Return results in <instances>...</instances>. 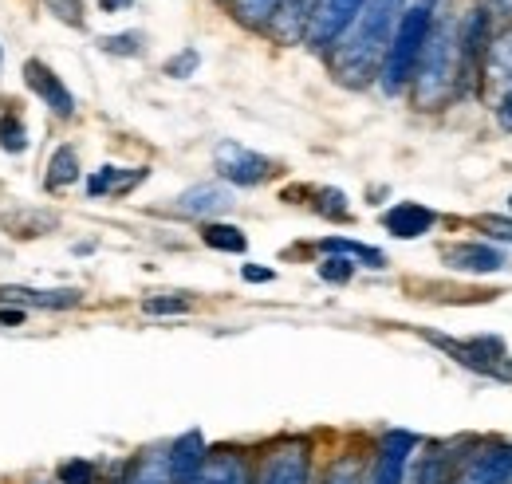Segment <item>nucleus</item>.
<instances>
[{
    "label": "nucleus",
    "instance_id": "nucleus-36",
    "mask_svg": "<svg viewBox=\"0 0 512 484\" xmlns=\"http://www.w3.org/2000/svg\"><path fill=\"white\" fill-rule=\"evenodd\" d=\"M193 303L186 296H150V300H142V311L146 315H186Z\"/></svg>",
    "mask_w": 512,
    "mask_h": 484
},
{
    "label": "nucleus",
    "instance_id": "nucleus-11",
    "mask_svg": "<svg viewBox=\"0 0 512 484\" xmlns=\"http://www.w3.org/2000/svg\"><path fill=\"white\" fill-rule=\"evenodd\" d=\"M469 484H512V445L509 441H473L469 457L461 461Z\"/></svg>",
    "mask_w": 512,
    "mask_h": 484
},
{
    "label": "nucleus",
    "instance_id": "nucleus-17",
    "mask_svg": "<svg viewBox=\"0 0 512 484\" xmlns=\"http://www.w3.org/2000/svg\"><path fill=\"white\" fill-rule=\"evenodd\" d=\"M438 213L422 201H394L383 213V229L394 237V241H422L426 233L438 229Z\"/></svg>",
    "mask_w": 512,
    "mask_h": 484
},
{
    "label": "nucleus",
    "instance_id": "nucleus-30",
    "mask_svg": "<svg viewBox=\"0 0 512 484\" xmlns=\"http://www.w3.org/2000/svg\"><path fill=\"white\" fill-rule=\"evenodd\" d=\"M56 484H103L99 481V465L87 457H67L56 465Z\"/></svg>",
    "mask_w": 512,
    "mask_h": 484
},
{
    "label": "nucleus",
    "instance_id": "nucleus-40",
    "mask_svg": "<svg viewBox=\"0 0 512 484\" xmlns=\"http://www.w3.org/2000/svg\"><path fill=\"white\" fill-rule=\"evenodd\" d=\"M0 63H4V48H0Z\"/></svg>",
    "mask_w": 512,
    "mask_h": 484
},
{
    "label": "nucleus",
    "instance_id": "nucleus-16",
    "mask_svg": "<svg viewBox=\"0 0 512 484\" xmlns=\"http://www.w3.org/2000/svg\"><path fill=\"white\" fill-rule=\"evenodd\" d=\"M209 457V441L201 429H186L166 445V469H170V484H193L201 465Z\"/></svg>",
    "mask_w": 512,
    "mask_h": 484
},
{
    "label": "nucleus",
    "instance_id": "nucleus-5",
    "mask_svg": "<svg viewBox=\"0 0 512 484\" xmlns=\"http://www.w3.org/2000/svg\"><path fill=\"white\" fill-rule=\"evenodd\" d=\"M253 484H316L312 437H280L253 465Z\"/></svg>",
    "mask_w": 512,
    "mask_h": 484
},
{
    "label": "nucleus",
    "instance_id": "nucleus-39",
    "mask_svg": "<svg viewBox=\"0 0 512 484\" xmlns=\"http://www.w3.org/2000/svg\"><path fill=\"white\" fill-rule=\"evenodd\" d=\"M127 8H134V0H99V12H107V16L127 12Z\"/></svg>",
    "mask_w": 512,
    "mask_h": 484
},
{
    "label": "nucleus",
    "instance_id": "nucleus-18",
    "mask_svg": "<svg viewBox=\"0 0 512 484\" xmlns=\"http://www.w3.org/2000/svg\"><path fill=\"white\" fill-rule=\"evenodd\" d=\"M150 178V166H99L87 178V197H107V201H123L138 185Z\"/></svg>",
    "mask_w": 512,
    "mask_h": 484
},
{
    "label": "nucleus",
    "instance_id": "nucleus-26",
    "mask_svg": "<svg viewBox=\"0 0 512 484\" xmlns=\"http://www.w3.org/2000/svg\"><path fill=\"white\" fill-rule=\"evenodd\" d=\"M28 146H32V138H28V122L20 111H0V150L4 154H12V158H20V154H28Z\"/></svg>",
    "mask_w": 512,
    "mask_h": 484
},
{
    "label": "nucleus",
    "instance_id": "nucleus-13",
    "mask_svg": "<svg viewBox=\"0 0 512 484\" xmlns=\"http://www.w3.org/2000/svg\"><path fill=\"white\" fill-rule=\"evenodd\" d=\"M24 83H28V91L56 115V119H75V95L67 91V83L48 67L44 60H24Z\"/></svg>",
    "mask_w": 512,
    "mask_h": 484
},
{
    "label": "nucleus",
    "instance_id": "nucleus-1",
    "mask_svg": "<svg viewBox=\"0 0 512 484\" xmlns=\"http://www.w3.org/2000/svg\"><path fill=\"white\" fill-rule=\"evenodd\" d=\"M406 12V0H367L363 12L347 24V32L323 52L331 75L359 91V87H371L379 83V71L390 52V40L398 32V20Z\"/></svg>",
    "mask_w": 512,
    "mask_h": 484
},
{
    "label": "nucleus",
    "instance_id": "nucleus-27",
    "mask_svg": "<svg viewBox=\"0 0 512 484\" xmlns=\"http://www.w3.org/2000/svg\"><path fill=\"white\" fill-rule=\"evenodd\" d=\"M312 209L327 217V221H335V225H347L351 221V201H347V193L343 189H335V185H320V189H312Z\"/></svg>",
    "mask_w": 512,
    "mask_h": 484
},
{
    "label": "nucleus",
    "instance_id": "nucleus-12",
    "mask_svg": "<svg viewBox=\"0 0 512 484\" xmlns=\"http://www.w3.org/2000/svg\"><path fill=\"white\" fill-rule=\"evenodd\" d=\"M363 4H367V0H320V4H316V16H312V24H308L304 44L316 48V52H327V48L347 32V24L363 12Z\"/></svg>",
    "mask_w": 512,
    "mask_h": 484
},
{
    "label": "nucleus",
    "instance_id": "nucleus-6",
    "mask_svg": "<svg viewBox=\"0 0 512 484\" xmlns=\"http://www.w3.org/2000/svg\"><path fill=\"white\" fill-rule=\"evenodd\" d=\"M481 95L501 130L512 134V28L497 32L481 67Z\"/></svg>",
    "mask_w": 512,
    "mask_h": 484
},
{
    "label": "nucleus",
    "instance_id": "nucleus-21",
    "mask_svg": "<svg viewBox=\"0 0 512 484\" xmlns=\"http://www.w3.org/2000/svg\"><path fill=\"white\" fill-rule=\"evenodd\" d=\"M115 484H170L166 445H162V449H142V453H134L127 465H123V473H119Z\"/></svg>",
    "mask_w": 512,
    "mask_h": 484
},
{
    "label": "nucleus",
    "instance_id": "nucleus-25",
    "mask_svg": "<svg viewBox=\"0 0 512 484\" xmlns=\"http://www.w3.org/2000/svg\"><path fill=\"white\" fill-rule=\"evenodd\" d=\"M320 484H367V461H363V453H355V449L335 453L327 461V469H323Z\"/></svg>",
    "mask_w": 512,
    "mask_h": 484
},
{
    "label": "nucleus",
    "instance_id": "nucleus-34",
    "mask_svg": "<svg viewBox=\"0 0 512 484\" xmlns=\"http://www.w3.org/2000/svg\"><path fill=\"white\" fill-rule=\"evenodd\" d=\"M44 8L67 24V28H83L87 24V12H83V0H44Z\"/></svg>",
    "mask_w": 512,
    "mask_h": 484
},
{
    "label": "nucleus",
    "instance_id": "nucleus-2",
    "mask_svg": "<svg viewBox=\"0 0 512 484\" xmlns=\"http://www.w3.org/2000/svg\"><path fill=\"white\" fill-rule=\"evenodd\" d=\"M469 95H477V83L461 56L457 24L434 20V32L426 40V52H422L414 83H410V99L418 111H446L449 103L469 99Z\"/></svg>",
    "mask_w": 512,
    "mask_h": 484
},
{
    "label": "nucleus",
    "instance_id": "nucleus-31",
    "mask_svg": "<svg viewBox=\"0 0 512 484\" xmlns=\"http://www.w3.org/2000/svg\"><path fill=\"white\" fill-rule=\"evenodd\" d=\"M477 229L501 248H512V217L509 213H481L477 217Z\"/></svg>",
    "mask_w": 512,
    "mask_h": 484
},
{
    "label": "nucleus",
    "instance_id": "nucleus-23",
    "mask_svg": "<svg viewBox=\"0 0 512 484\" xmlns=\"http://www.w3.org/2000/svg\"><path fill=\"white\" fill-rule=\"evenodd\" d=\"M320 252L323 256H347V260H355V264H363V268H375V272H383L386 268L383 248L363 244V241H351V237H323Z\"/></svg>",
    "mask_w": 512,
    "mask_h": 484
},
{
    "label": "nucleus",
    "instance_id": "nucleus-35",
    "mask_svg": "<svg viewBox=\"0 0 512 484\" xmlns=\"http://www.w3.org/2000/svg\"><path fill=\"white\" fill-rule=\"evenodd\" d=\"M477 8L493 24V32H509L512 28V0H477Z\"/></svg>",
    "mask_w": 512,
    "mask_h": 484
},
{
    "label": "nucleus",
    "instance_id": "nucleus-4",
    "mask_svg": "<svg viewBox=\"0 0 512 484\" xmlns=\"http://www.w3.org/2000/svg\"><path fill=\"white\" fill-rule=\"evenodd\" d=\"M418 335L426 343H434L438 351H446L457 366L512 386V351L505 347L501 335H473V339H449V335H434V331H418Z\"/></svg>",
    "mask_w": 512,
    "mask_h": 484
},
{
    "label": "nucleus",
    "instance_id": "nucleus-3",
    "mask_svg": "<svg viewBox=\"0 0 512 484\" xmlns=\"http://www.w3.org/2000/svg\"><path fill=\"white\" fill-rule=\"evenodd\" d=\"M430 32H434V12L422 8V4H406L402 20H398V32H394V40H390V52H386V60H383V71H379L383 95H402V91H410Z\"/></svg>",
    "mask_w": 512,
    "mask_h": 484
},
{
    "label": "nucleus",
    "instance_id": "nucleus-41",
    "mask_svg": "<svg viewBox=\"0 0 512 484\" xmlns=\"http://www.w3.org/2000/svg\"><path fill=\"white\" fill-rule=\"evenodd\" d=\"M509 209H512V197H509Z\"/></svg>",
    "mask_w": 512,
    "mask_h": 484
},
{
    "label": "nucleus",
    "instance_id": "nucleus-24",
    "mask_svg": "<svg viewBox=\"0 0 512 484\" xmlns=\"http://www.w3.org/2000/svg\"><path fill=\"white\" fill-rule=\"evenodd\" d=\"M201 244L213 252H229V256H245L249 252V237L245 229L229 225V221H205L201 225Z\"/></svg>",
    "mask_w": 512,
    "mask_h": 484
},
{
    "label": "nucleus",
    "instance_id": "nucleus-20",
    "mask_svg": "<svg viewBox=\"0 0 512 484\" xmlns=\"http://www.w3.org/2000/svg\"><path fill=\"white\" fill-rule=\"evenodd\" d=\"M316 4H320V0H284V4L276 8V16L268 20L272 40H280V44H300V40L308 36V24H312V16H316Z\"/></svg>",
    "mask_w": 512,
    "mask_h": 484
},
{
    "label": "nucleus",
    "instance_id": "nucleus-33",
    "mask_svg": "<svg viewBox=\"0 0 512 484\" xmlns=\"http://www.w3.org/2000/svg\"><path fill=\"white\" fill-rule=\"evenodd\" d=\"M197 67H201V52L197 48H182V52H174L170 60L162 63V71L170 79H190V75H197Z\"/></svg>",
    "mask_w": 512,
    "mask_h": 484
},
{
    "label": "nucleus",
    "instance_id": "nucleus-32",
    "mask_svg": "<svg viewBox=\"0 0 512 484\" xmlns=\"http://www.w3.org/2000/svg\"><path fill=\"white\" fill-rule=\"evenodd\" d=\"M355 260H347V256H323L320 268H316V276H320L323 284H351V276H355Z\"/></svg>",
    "mask_w": 512,
    "mask_h": 484
},
{
    "label": "nucleus",
    "instance_id": "nucleus-10",
    "mask_svg": "<svg viewBox=\"0 0 512 484\" xmlns=\"http://www.w3.org/2000/svg\"><path fill=\"white\" fill-rule=\"evenodd\" d=\"M469 449H473V441H461V437L426 445L410 465V484H453Z\"/></svg>",
    "mask_w": 512,
    "mask_h": 484
},
{
    "label": "nucleus",
    "instance_id": "nucleus-38",
    "mask_svg": "<svg viewBox=\"0 0 512 484\" xmlns=\"http://www.w3.org/2000/svg\"><path fill=\"white\" fill-rule=\"evenodd\" d=\"M24 319H28V311H24V307H12V303H4V307H0V327H20Z\"/></svg>",
    "mask_w": 512,
    "mask_h": 484
},
{
    "label": "nucleus",
    "instance_id": "nucleus-28",
    "mask_svg": "<svg viewBox=\"0 0 512 484\" xmlns=\"http://www.w3.org/2000/svg\"><path fill=\"white\" fill-rule=\"evenodd\" d=\"M280 4H284V0H229L233 16H237L245 28H268V20L276 16Z\"/></svg>",
    "mask_w": 512,
    "mask_h": 484
},
{
    "label": "nucleus",
    "instance_id": "nucleus-8",
    "mask_svg": "<svg viewBox=\"0 0 512 484\" xmlns=\"http://www.w3.org/2000/svg\"><path fill=\"white\" fill-rule=\"evenodd\" d=\"M418 449H422V437L414 429H386L375 441L367 484H410V465H414Z\"/></svg>",
    "mask_w": 512,
    "mask_h": 484
},
{
    "label": "nucleus",
    "instance_id": "nucleus-19",
    "mask_svg": "<svg viewBox=\"0 0 512 484\" xmlns=\"http://www.w3.org/2000/svg\"><path fill=\"white\" fill-rule=\"evenodd\" d=\"M0 303H12V307H44V311H67V307H79L83 292L79 288H24V284H4L0 288Z\"/></svg>",
    "mask_w": 512,
    "mask_h": 484
},
{
    "label": "nucleus",
    "instance_id": "nucleus-37",
    "mask_svg": "<svg viewBox=\"0 0 512 484\" xmlns=\"http://www.w3.org/2000/svg\"><path fill=\"white\" fill-rule=\"evenodd\" d=\"M241 280H245V284H272V280H276V268H264V264H241Z\"/></svg>",
    "mask_w": 512,
    "mask_h": 484
},
{
    "label": "nucleus",
    "instance_id": "nucleus-15",
    "mask_svg": "<svg viewBox=\"0 0 512 484\" xmlns=\"http://www.w3.org/2000/svg\"><path fill=\"white\" fill-rule=\"evenodd\" d=\"M193 484H253V457L237 445H209V457Z\"/></svg>",
    "mask_w": 512,
    "mask_h": 484
},
{
    "label": "nucleus",
    "instance_id": "nucleus-9",
    "mask_svg": "<svg viewBox=\"0 0 512 484\" xmlns=\"http://www.w3.org/2000/svg\"><path fill=\"white\" fill-rule=\"evenodd\" d=\"M442 264L461 276H501L509 272V248L493 241H449L442 244Z\"/></svg>",
    "mask_w": 512,
    "mask_h": 484
},
{
    "label": "nucleus",
    "instance_id": "nucleus-22",
    "mask_svg": "<svg viewBox=\"0 0 512 484\" xmlns=\"http://www.w3.org/2000/svg\"><path fill=\"white\" fill-rule=\"evenodd\" d=\"M79 150L71 146V142H64V146H56L52 150V158H48V170H44V189L48 193H64V189H71V185L79 182Z\"/></svg>",
    "mask_w": 512,
    "mask_h": 484
},
{
    "label": "nucleus",
    "instance_id": "nucleus-7",
    "mask_svg": "<svg viewBox=\"0 0 512 484\" xmlns=\"http://www.w3.org/2000/svg\"><path fill=\"white\" fill-rule=\"evenodd\" d=\"M213 170H217L221 182L237 185V189H256V185L276 178V162L264 158L260 150H249L237 138H221L213 146Z\"/></svg>",
    "mask_w": 512,
    "mask_h": 484
},
{
    "label": "nucleus",
    "instance_id": "nucleus-14",
    "mask_svg": "<svg viewBox=\"0 0 512 484\" xmlns=\"http://www.w3.org/2000/svg\"><path fill=\"white\" fill-rule=\"evenodd\" d=\"M237 201H233V189L225 182H197L190 189H182L178 193V201H174V209L182 213V217H193V221H221L229 209H233Z\"/></svg>",
    "mask_w": 512,
    "mask_h": 484
},
{
    "label": "nucleus",
    "instance_id": "nucleus-29",
    "mask_svg": "<svg viewBox=\"0 0 512 484\" xmlns=\"http://www.w3.org/2000/svg\"><path fill=\"white\" fill-rule=\"evenodd\" d=\"M142 48H146V36H142L138 28H130V32H111V36H99V52L119 56V60H134V56H142Z\"/></svg>",
    "mask_w": 512,
    "mask_h": 484
}]
</instances>
